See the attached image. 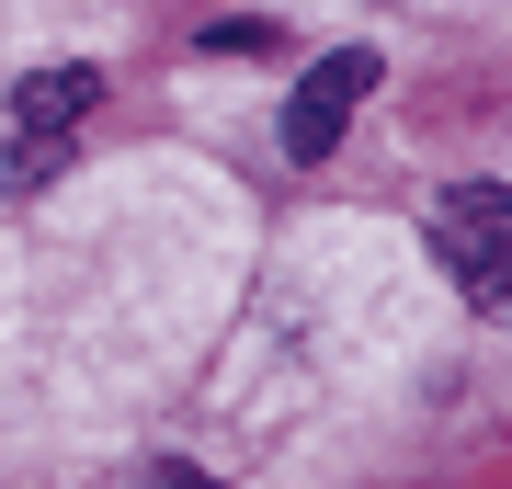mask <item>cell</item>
Masks as SVG:
<instances>
[{
    "instance_id": "obj_1",
    "label": "cell",
    "mask_w": 512,
    "mask_h": 489,
    "mask_svg": "<svg viewBox=\"0 0 512 489\" xmlns=\"http://www.w3.org/2000/svg\"><path fill=\"white\" fill-rule=\"evenodd\" d=\"M433 251L467 285L478 319H512V194L501 182H456V194L433 205Z\"/></svg>"
},
{
    "instance_id": "obj_2",
    "label": "cell",
    "mask_w": 512,
    "mask_h": 489,
    "mask_svg": "<svg viewBox=\"0 0 512 489\" xmlns=\"http://www.w3.org/2000/svg\"><path fill=\"white\" fill-rule=\"evenodd\" d=\"M365 91H376V46H342V57H319V69L296 80V103H285V160H330Z\"/></svg>"
},
{
    "instance_id": "obj_3",
    "label": "cell",
    "mask_w": 512,
    "mask_h": 489,
    "mask_svg": "<svg viewBox=\"0 0 512 489\" xmlns=\"http://www.w3.org/2000/svg\"><path fill=\"white\" fill-rule=\"evenodd\" d=\"M92 103H103V69H35V80L12 91L23 126H69V114H92Z\"/></svg>"
},
{
    "instance_id": "obj_4",
    "label": "cell",
    "mask_w": 512,
    "mask_h": 489,
    "mask_svg": "<svg viewBox=\"0 0 512 489\" xmlns=\"http://www.w3.org/2000/svg\"><path fill=\"white\" fill-rule=\"evenodd\" d=\"M194 46H205V57H274V23H262V12H239V23H205Z\"/></svg>"
},
{
    "instance_id": "obj_5",
    "label": "cell",
    "mask_w": 512,
    "mask_h": 489,
    "mask_svg": "<svg viewBox=\"0 0 512 489\" xmlns=\"http://www.w3.org/2000/svg\"><path fill=\"white\" fill-rule=\"evenodd\" d=\"M57 160H69V126H23L12 137V182H46Z\"/></svg>"
},
{
    "instance_id": "obj_6",
    "label": "cell",
    "mask_w": 512,
    "mask_h": 489,
    "mask_svg": "<svg viewBox=\"0 0 512 489\" xmlns=\"http://www.w3.org/2000/svg\"><path fill=\"white\" fill-rule=\"evenodd\" d=\"M148 489H217L205 467H183V455H160V467H148Z\"/></svg>"
}]
</instances>
